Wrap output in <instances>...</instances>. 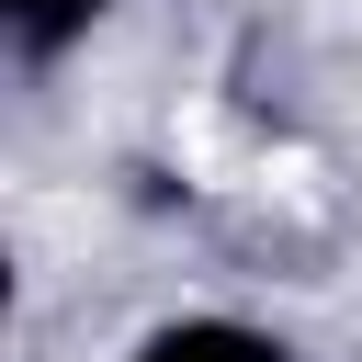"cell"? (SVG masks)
Wrapping results in <instances>:
<instances>
[{
    "label": "cell",
    "mask_w": 362,
    "mask_h": 362,
    "mask_svg": "<svg viewBox=\"0 0 362 362\" xmlns=\"http://www.w3.org/2000/svg\"><path fill=\"white\" fill-rule=\"evenodd\" d=\"M113 0H0V34L34 57V68H57L68 45H90V23H102Z\"/></svg>",
    "instance_id": "2"
},
{
    "label": "cell",
    "mask_w": 362,
    "mask_h": 362,
    "mask_svg": "<svg viewBox=\"0 0 362 362\" xmlns=\"http://www.w3.org/2000/svg\"><path fill=\"white\" fill-rule=\"evenodd\" d=\"M124 362H294V351H283V328H260V317L181 305V317L136 328V339H124Z\"/></svg>",
    "instance_id": "1"
}]
</instances>
